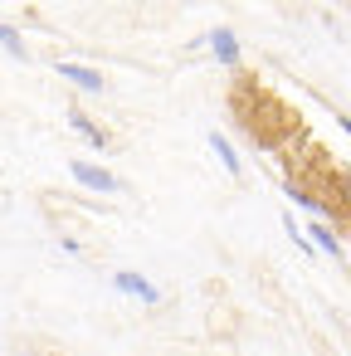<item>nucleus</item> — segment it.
<instances>
[{"instance_id":"obj_1","label":"nucleus","mask_w":351,"mask_h":356,"mask_svg":"<svg viewBox=\"0 0 351 356\" xmlns=\"http://www.w3.org/2000/svg\"><path fill=\"white\" fill-rule=\"evenodd\" d=\"M113 288H117L122 298L147 302V307H156V302H161V288H156L147 273H137V268H113Z\"/></svg>"},{"instance_id":"obj_2","label":"nucleus","mask_w":351,"mask_h":356,"mask_svg":"<svg viewBox=\"0 0 351 356\" xmlns=\"http://www.w3.org/2000/svg\"><path fill=\"white\" fill-rule=\"evenodd\" d=\"M69 176H74L79 186H88V191H103V195H117V191H122V181H117L113 171L93 166V161H69Z\"/></svg>"},{"instance_id":"obj_3","label":"nucleus","mask_w":351,"mask_h":356,"mask_svg":"<svg viewBox=\"0 0 351 356\" xmlns=\"http://www.w3.org/2000/svg\"><path fill=\"white\" fill-rule=\"evenodd\" d=\"M54 74H64V83H74L79 93H103V88H108V79H103L98 69L74 64V59H59V69H54Z\"/></svg>"},{"instance_id":"obj_4","label":"nucleus","mask_w":351,"mask_h":356,"mask_svg":"<svg viewBox=\"0 0 351 356\" xmlns=\"http://www.w3.org/2000/svg\"><path fill=\"white\" fill-rule=\"evenodd\" d=\"M302 229H307V239H312L317 254H327V259H336V264L346 259V244H341V234H336L327 220H312V225H302Z\"/></svg>"},{"instance_id":"obj_5","label":"nucleus","mask_w":351,"mask_h":356,"mask_svg":"<svg viewBox=\"0 0 351 356\" xmlns=\"http://www.w3.org/2000/svg\"><path fill=\"white\" fill-rule=\"evenodd\" d=\"M205 44H210V54H215L225 69H234V64H239V35H234V30H225V25H220V30H210V35H205Z\"/></svg>"},{"instance_id":"obj_6","label":"nucleus","mask_w":351,"mask_h":356,"mask_svg":"<svg viewBox=\"0 0 351 356\" xmlns=\"http://www.w3.org/2000/svg\"><path fill=\"white\" fill-rule=\"evenodd\" d=\"M64 118H69V127H74V132H79V137L93 147V152H108V132H103V127H93V122H88L79 108H64Z\"/></svg>"},{"instance_id":"obj_7","label":"nucleus","mask_w":351,"mask_h":356,"mask_svg":"<svg viewBox=\"0 0 351 356\" xmlns=\"http://www.w3.org/2000/svg\"><path fill=\"white\" fill-rule=\"evenodd\" d=\"M205 142H210V152H215V156H220V166H225V171H229V176H239V171H244V161H239V152H234V147H229V137H225V132H210V137H205Z\"/></svg>"},{"instance_id":"obj_8","label":"nucleus","mask_w":351,"mask_h":356,"mask_svg":"<svg viewBox=\"0 0 351 356\" xmlns=\"http://www.w3.org/2000/svg\"><path fill=\"white\" fill-rule=\"evenodd\" d=\"M283 191H288V200H293V205H297V210H307V215H312V220H327V205H322V200H317V195H307V191H297V186H293V181H288V186H283Z\"/></svg>"},{"instance_id":"obj_9","label":"nucleus","mask_w":351,"mask_h":356,"mask_svg":"<svg viewBox=\"0 0 351 356\" xmlns=\"http://www.w3.org/2000/svg\"><path fill=\"white\" fill-rule=\"evenodd\" d=\"M0 44H6V54H10V59H20V64L30 59V49L20 44V30H15V25H6V30H0Z\"/></svg>"},{"instance_id":"obj_10","label":"nucleus","mask_w":351,"mask_h":356,"mask_svg":"<svg viewBox=\"0 0 351 356\" xmlns=\"http://www.w3.org/2000/svg\"><path fill=\"white\" fill-rule=\"evenodd\" d=\"M336 127H341V132L351 137V118H346V113H336Z\"/></svg>"}]
</instances>
